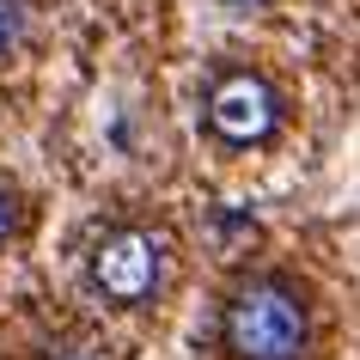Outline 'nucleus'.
Returning a JSON list of instances; mask_svg holds the SVG:
<instances>
[{
	"mask_svg": "<svg viewBox=\"0 0 360 360\" xmlns=\"http://www.w3.org/2000/svg\"><path fill=\"white\" fill-rule=\"evenodd\" d=\"M220 342L232 360H300L311 342V318L305 300L281 275H257L226 300L220 311Z\"/></svg>",
	"mask_w": 360,
	"mask_h": 360,
	"instance_id": "f257e3e1",
	"label": "nucleus"
},
{
	"mask_svg": "<svg viewBox=\"0 0 360 360\" xmlns=\"http://www.w3.org/2000/svg\"><path fill=\"white\" fill-rule=\"evenodd\" d=\"M165 269H171V245L147 226H116L92 250V287L110 305H147L165 287Z\"/></svg>",
	"mask_w": 360,
	"mask_h": 360,
	"instance_id": "f03ea898",
	"label": "nucleus"
},
{
	"mask_svg": "<svg viewBox=\"0 0 360 360\" xmlns=\"http://www.w3.org/2000/svg\"><path fill=\"white\" fill-rule=\"evenodd\" d=\"M281 122V98L269 86L263 74H250V68H226V74L208 86V129L232 147H257L269 141Z\"/></svg>",
	"mask_w": 360,
	"mask_h": 360,
	"instance_id": "7ed1b4c3",
	"label": "nucleus"
},
{
	"mask_svg": "<svg viewBox=\"0 0 360 360\" xmlns=\"http://www.w3.org/2000/svg\"><path fill=\"white\" fill-rule=\"evenodd\" d=\"M25 37V0H0V56Z\"/></svg>",
	"mask_w": 360,
	"mask_h": 360,
	"instance_id": "20e7f679",
	"label": "nucleus"
},
{
	"mask_svg": "<svg viewBox=\"0 0 360 360\" xmlns=\"http://www.w3.org/2000/svg\"><path fill=\"white\" fill-rule=\"evenodd\" d=\"M13 226H19V195H13L6 184H0V245L13 238Z\"/></svg>",
	"mask_w": 360,
	"mask_h": 360,
	"instance_id": "39448f33",
	"label": "nucleus"
},
{
	"mask_svg": "<svg viewBox=\"0 0 360 360\" xmlns=\"http://www.w3.org/2000/svg\"><path fill=\"white\" fill-rule=\"evenodd\" d=\"M49 360H98V348H86V342H61V348H49Z\"/></svg>",
	"mask_w": 360,
	"mask_h": 360,
	"instance_id": "423d86ee",
	"label": "nucleus"
},
{
	"mask_svg": "<svg viewBox=\"0 0 360 360\" xmlns=\"http://www.w3.org/2000/svg\"><path fill=\"white\" fill-rule=\"evenodd\" d=\"M226 6H263V0H226Z\"/></svg>",
	"mask_w": 360,
	"mask_h": 360,
	"instance_id": "0eeeda50",
	"label": "nucleus"
}]
</instances>
